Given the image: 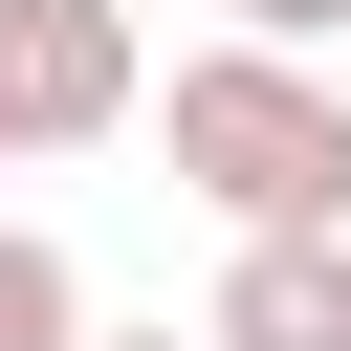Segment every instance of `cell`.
I'll use <instances>...</instances> for the list:
<instances>
[{
  "mask_svg": "<svg viewBox=\"0 0 351 351\" xmlns=\"http://www.w3.org/2000/svg\"><path fill=\"white\" fill-rule=\"evenodd\" d=\"M88 351H219V329H88Z\"/></svg>",
  "mask_w": 351,
  "mask_h": 351,
  "instance_id": "6",
  "label": "cell"
},
{
  "mask_svg": "<svg viewBox=\"0 0 351 351\" xmlns=\"http://www.w3.org/2000/svg\"><path fill=\"white\" fill-rule=\"evenodd\" d=\"M0 351H88V263L44 219H0Z\"/></svg>",
  "mask_w": 351,
  "mask_h": 351,
  "instance_id": "4",
  "label": "cell"
},
{
  "mask_svg": "<svg viewBox=\"0 0 351 351\" xmlns=\"http://www.w3.org/2000/svg\"><path fill=\"white\" fill-rule=\"evenodd\" d=\"M154 66H132V0H0V154H88L132 132Z\"/></svg>",
  "mask_w": 351,
  "mask_h": 351,
  "instance_id": "2",
  "label": "cell"
},
{
  "mask_svg": "<svg viewBox=\"0 0 351 351\" xmlns=\"http://www.w3.org/2000/svg\"><path fill=\"white\" fill-rule=\"evenodd\" d=\"M132 132L176 154V197H197L219 241H241V219H351V88H329L307 44H241V22H219Z\"/></svg>",
  "mask_w": 351,
  "mask_h": 351,
  "instance_id": "1",
  "label": "cell"
},
{
  "mask_svg": "<svg viewBox=\"0 0 351 351\" xmlns=\"http://www.w3.org/2000/svg\"><path fill=\"white\" fill-rule=\"evenodd\" d=\"M197 329L219 351H351V219H241Z\"/></svg>",
  "mask_w": 351,
  "mask_h": 351,
  "instance_id": "3",
  "label": "cell"
},
{
  "mask_svg": "<svg viewBox=\"0 0 351 351\" xmlns=\"http://www.w3.org/2000/svg\"><path fill=\"white\" fill-rule=\"evenodd\" d=\"M219 22H241V44H329L351 0H219Z\"/></svg>",
  "mask_w": 351,
  "mask_h": 351,
  "instance_id": "5",
  "label": "cell"
},
{
  "mask_svg": "<svg viewBox=\"0 0 351 351\" xmlns=\"http://www.w3.org/2000/svg\"><path fill=\"white\" fill-rule=\"evenodd\" d=\"M0 176H22V154H0Z\"/></svg>",
  "mask_w": 351,
  "mask_h": 351,
  "instance_id": "7",
  "label": "cell"
}]
</instances>
